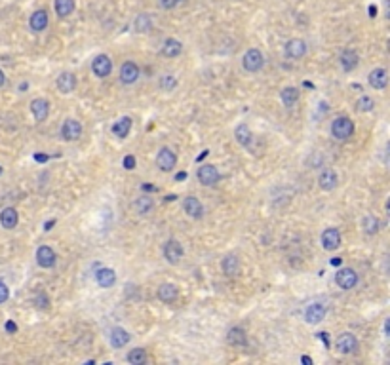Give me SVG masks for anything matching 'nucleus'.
<instances>
[{
  "instance_id": "f257e3e1",
  "label": "nucleus",
  "mask_w": 390,
  "mask_h": 365,
  "mask_svg": "<svg viewBox=\"0 0 390 365\" xmlns=\"http://www.w3.org/2000/svg\"><path fill=\"white\" fill-rule=\"evenodd\" d=\"M331 134H333L335 139H339V141L350 139L354 134V122L350 118H346V116L335 118V120L331 122Z\"/></svg>"
},
{
  "instance_id": "f03ea898",
  "label": "nucleus",
  "mask_w": 390,
  "mask_h": 365,
  "mask_svg": "<svg viewBox=\"0 0 390 365\" xmlns=\"http://www.w3.org/2000/svg\"><path fill=\"white\" fill-rule=\"evenodd\" d=\"M263 65H265V57H263L261 49L257 48H249L242 57V67L247 73H259L263 69Z\"/></svg>"
},
{
  "instance_id": "7ed1b4c3",
  "label": "nucleus",
  "mask_w": 390,
  "mask_h": 365,
  "mask_svg": "<svg viewBox=\"0 0 390 365\" xmlns=\"http://www.w3.org/2000/svg\"><path fill=\"white\" fill-rule=\"evenodd\" d=\"M196 177H198V181L202 182L204 186H213V184H217V182H219L221 173L215 166H211V164H204V166H200V168H198Z\"/></svg>"
},
{
  "instance_id": "20e7f679",
  "label": "nucleus",
  "mask_w": 390,
  "mask_h": 365,
  "mask_svg": "<svg viewBox=\"0 0 390 365\" xmlns=\"http://www.w3.org/2000/svg\"><path fill=\"white\" fill-rule=\"evenodd\" d=\"M335 283H337L341 289H344V291L356 287V283H358V274H356V270H354V268H341V270H337V274H335Z\"/></svg>"
},
{
  "instance_id": "39448f33",
  "label": "nucleus",
  "mask_w": 390,
  "mask_h": 365,
  "mask_svg": "<svg viewBox=\"0 0 390 365\" xmlns=\"http://www.w3.org/2000/svg\"><path fill=\"white\" fill-rule=\"evenodd\" d=\"M164 257H166V261L170 263V265H177L181 259H183L185 255V249L183 245H181V242H177V240H168V242L164 243Z\"/></svg>"
},
{
  "instance_id": "423d86ee",
  "label": "nucleus",
  "mask_w": 390,
  "mask_h": 365,
  "mask_svg": "<svg viewBox=\"0 0 390 365\" xmlns=\"http://www.w3.org/2000/svg\"><path fill=\"white\" fill-rule=\"evenodd\" d=\"M156 166H158L160 171H171L177 166V154L168 146L160 148L158 156H156Z\"/></svg>"
},
{
  "instance_id": "0eeeda50",
  "label": "nucleus",
  "mask_w": 390,
  "mask_h": 365,
  "mask_svg": "<svg viewBox=\"0 0 390 365\" xmlns=\"http://www.w3.org/2000/svg\"><path fill=\"white\" fill-rule=\"evenodd\" d=\"M82 135V124L74 118H69V120L63 122L61 126V137L65 141H78Z\"/></svg>"
},
{
  "instance_id": "6e6552de",
  "label": "nucleus",
  "mask_w": 390,
  "mask_h": 365,
  "mask_svg": "<svg viewBox=\"0 0 390 365\" xmlns=\"http://www.w3.org/2000/svg\"><path fill=\"white\" fill-rule=\"evenodd\" d=\"M284 51H286V55L290 59H301V57H305L306 53V42L301 40V38H292V40L286 42Z\"/></svg>"
},
{
  "instance_id": "1a4fd4ad",
  "label": "nucleus",
  "mask_w": 390,
  "mask_h": 365,
  "mask_svg": "<svg viewBox=\"0 0 390 365\" xmlns=\"http://www.w3.org/2000/svg\"><path fill=\"white\" fill-rule=\"evenodd\" d=\"M92 71H94V74L98 78H107L110 71H112V61H110L109 55H105V53L98 55L96 59L92 61Z\"/></svg>"
},
{
  "instance_id": "9d476101",
  "label": "nucleus",
  "mask_w": 390,
  "mask_h": 365,
  "mask_svg": "<svg viewBox=\"0 0 390 365\" xmlns=\"http://www.w3.org/2000/svg\"><path fill=\"white\" fill-rule=\"evenodd\" d=\"M137 78H139V67H137V63L135 61H124L122 67H120V80H122V84L132 86L137 82Z\"/></svg>"
},
{
  "instance_id": "9b49d317",
  "label": "nucleus",
  "mask_w": 390,
  "mask_h": 365,
  "mask_svg": "<svg viewBox=\"0 0 390 365\" xmlns=\"http://www.w3.org/2000/svg\"><path fill=\"white\" fill-rule=\"evenodd\" d=\"M183 209L185 213L193 219H202L204 217V206L196 196H187L183 200Z\"/></svg>"
},
{
  "instance_id": "f8f14e48",
  "label": "nucleus",
  "mask_w": 390,
  "mask_h": 365,
  "mask_svg": "<svg viewBox=\"0 0 390 365\" xmlns=\"http://www.w3.org/2000/svg\"><path fill=\"white\" fill-rule=\"evenodd\" d=\"M335 346H337V350L341 354H354L358 350V339L354 337L352 333H342V335H339Z\"/></svg>"
},
{
  "instance_id": "ddd939ff",
  "label": "nucleus",
  "mask_w": 390,
  "mask_h": 365,
  "mask_svg": "<svg viewBox=\"0 0 390 365\" xmlns=\"http://www.w3.org/2000/svg\"><path fill=\"white\" fill-rule=\"evenodd\" d=\"M337 182H339V177H337V171L333 170V168H326V170L320 173V177H318L320 188L326 190V192L333 190L337 186Z\"/></svg>"
},
{
  "instance_id": "4468645a",
  "label": "nucleus",
  "mask_w": 390,
  "mask_h": 365,
  "mask_svg": "<svg viewBox=\"0 0 390 365\" xmlns=\"http://www.w3.org/2000/svg\"><path fill=\"white\" fill-rule=\"evenodd\" d=\"M31 112L37 122H46L49 116V103L44 97H37L31 101Z\"/></svg>"
},
{
  "instance_id": "2eb2a0df",
  "label": "nucleus",
  "mask_w": 390,
  "mask_h": 365,
  "mask_svg": "<svg viewBox=\"0 0 390 365\" xmlns=\"http://www.w3.org/2000/svg\"><path fill=\"white\" fill-rule=\"evenodd\" d=\"M55 261H57V255L49 245H40L37 249V263L42 268H51L55 265Z\"/></svg>"
},
{
  "instance_id": "dca6fc26",
  "label": "nucleus",
  "mask_w": 390,
  "mask_h": 365,
  "mask_svg": "<svg viewBox=\"0 0 390 365\" xmlns=\"http://www.w3.org/2000/svg\"><path fill=\"white\" fill-rule=\"evenodd\" d=\"M322 245L328 251H335L341 245V232L337 228H326L322 232Z\"/></svg>"
},
{
  "instance_id": "f3484780",
  "label": "nucleus",
  "mask_w": 390,
  "mask_h": 365,
  "mask_svg": "<svg viewBox=\"0 0 390 365\" xmlns=\"http://www.w3.org/2000/svg\"><path fill=\"white\" fill-rule=\"evenodd\" d=\"M156 295H158V299L162 301V303L166 304H171L177 301V297H179V289H177V285H173V283H162L158 287V291H156Z\"/></svg>"
},
{
  "instance_id": "a211bd4d",
  "label": "nucleus",
  "mask_w": 390,
  "mask_h": 365,
  "mask_svg": "<svg viewBox=\"0 0 390 365\" xmlns=\"http://www.w3.org/2000/svg\"><path fill=\"white\" fill-rule=\"evenodd\" d=\"M326 306L322 303H314L308 304V308L305 310V319L308 323H320L324 318H326Z\"/></svg>"
},
{
  "instance_id": "6ab92c4d",
  "label": "nucleus",
  "mask_w": 390,
  "mask_h": 365,
  "mask_svg": "<svg viewBox=\"0 0 390 365\" xmlns=\"http://www.w3.org/2000/svg\"><path fill=\"white\" fill-rule=\"evenodd\" d=\"M96 280H98V283L101 287L109 289V287H112V285L116 283V272L109 267H101L98 272H96Z\"/></svg>"
},
{
  "instance_id": "aec40b11",
  "label": "nucleus",
  "mask_w": 390,
  "mask_h": 365,
  "mask_svg": "<svg viewBox=\"0 0 390 365\" xmlns=\"http://www.w3.org/2000/svg\"><path fill=\"white\" fill-rule=\"evenodd\" d=\"M17 223H19L17 211H15L13 207H4L2 213H0V225H2L6 230H12V228L17 227Z\"/></svg>"
},
{
  "instance_id": "412c9836",
  "label": "nucleus",
  "mask_w": 390,
  "mask_h": 365,
  "mask_svg": "<svg viewBox=\"0 0 390 365\" xmlns=\"http://www.w3.org/2000/svg\"><path fill=\"white\" fill-rule=\"evenodd\" d=\"M181 51H183V44H181L177 38H168V40H164L162 49H160V53H162L164 57H177Z\"/></svg>"
},
{
  "instance_id": "4be33fe9",
  "label": "nucleus",
  "mask_w": 390,
  "mask_h": 365,
  "mask_svg": "<svg viewBox=\"0 0 390 365\" xmlns=\"http://www.w3.org/2000/svg\"><path fill=\"white\" fill-rule=\"evenodd\" d=\"M339 61H341V69L344 71V73H350V71H354L356 67H358V53L354 51V49H344L341 53V57H339Z\"/></svg>"
},
{
  "instance_id": "5701e85b",
  "label": "nucleus",
  "mask_w": 390,
  "mask_h": 365,
  "mask_svg": "<svg viewBox=\"0 0 390 365\" xmlns=\"http://www.w3.org/2000/svg\"><path fill=\"white\" fill-rule=\"evenodd\" d=\"M221 268H223V272H225L229 278L238 276V274H240V261H238V257L227 255L223 259V263H221Z\"/></svg>"
},
{
  "instance_id": "b1692460",
  "label": "nucleus",
  "mask_w": 390,
  "mask_h": 365,
  "mask_svg": "<svg viewBox=\"0 0 390 365\" xmlns=\"http://www.w3.org/2000/svg\"><path fill=\"white\" fill-rule=\"evenodd\" d=\"M76 88V76L73 73H61L57 76V90L61 93H71Z\"/></svg>"
},
{
  "instance_id": "393cba45",
  "label": "nucleus",
  "mask_w": 390,
  "mask_h": 365,
  "mask_svg": "<svg viewBox=\"0 0 390 365\" xmlns=\"http://www.w3.org/2000/svg\"><path fill=\"white\" fill-rule=\"evenodd\" d=\"M369 84L371 88H375V90H385L387 84H389V74L385 69H375V71H371L369 73Z\"/></svg>"
},
{
  "instance_id": "a878e982",
  "label": "nucleus",
  "mask_w": 390,
  "mask_h": 365,
  "mask_svg": "<svg viewBox=\"0 0 390 365\" xmlns=\"http://www.w3.org/2000/svg\"><path fill=\"white\" fill-rule=\"evenodd\" d=\"M227 342L232 346H245L247 344V335L242 327H231L227 333Z\"/></svg>"
},
{
  "instance_id": "bb28decb",
  "label": "nucleus",
  "mask_w": 390,
  "mask_h": 365,
  "mask_svg": "<svg viewBox=\"0 0 390 365\" xmlns=\"http://www.w3.org/2000/svg\"><path fill=\"white\" fill-rule=\"evenodd\" d=\"M29 25H31V29L35 31V33H42L46 27H48V13L44 12V10H38L31 15V19H29Z\"/></svg>"
},
{
  "instance_id": "cd10ccee",
  "label": "nucleus",
  "mask_w": 390,
  "mask_h": 365,
  "mask_svg": "<svg viewBox=\"0 0 390 365\" xmlns=\"http://www.w3.org/2000/svg\"><path fill=\"white\" fill-rule=\"evenodd\" d=\"M130 342V333L122 327H114L110 331V344L114 348H124Z\"/></svg>"
},
{
  "instance_id": "c85d7f7f",
  "label": "nucleus",
  "mask_w": 390,
  "mask_h": 365,
  "mask_svg": "<svg viewBox=\"0 0 390 365\" xmlns=\"http://www.w3.org/2000/svg\"><path fill=\"white\" fill-rule=\"evenodd\" d=\"M130 130H132V118L130 116H122L120 120L112 126V134L116 135L118 139H126L128 134H130Z\"/></svg>"
},
{
  "instance_id": "c756f323",
  "label": "nucleus",
  "mask_w": 390,
  "mask_h": 365,
  "mask_svg": "<svg viewBox=\"0 0 390 365\" xmlns=\"http://www.w3.org/2000/svg\"><path fill=\"white\" fill-rule=\"evenodd\" d=\"M134 209L139 215H148L154 209V200L150 196H141L134 202Z\"/></svg>"
},
{
  "instance_id": "7c9ffc66",
  "label": "nucleus",
  "mask_w": 390,
  "mask_h": 365,
  "mask_svg": "<svg viewBox=\"0 0 390 365\" xmlns=\"http://www.w3.org/2000/svg\"><path fill=\"white\" fill-rule=\"evenodd\" d=\"M53 10L59 17H69L74 12V0H53Z\"/></svg>"
},
{
  "instance_id": "2f4dec72",
  "label": "nucleus",
  "mask_w": 390,
  "mask_h": 365,
  "mask_svg": "<svg viewBox=\"0 0 390 365\" xmlns=\"http://www.w3.org/2000/svg\"><path fill=\"white\" fill-rule=\"evenodd\" d=\"M282 97V103L288 107V109H292L293 105L299 101V90L297 88H293V86H290V88H284L280 93Z\"/></svg>"
},
{
  "instance_id": "473e14b6",
  "label": "nucleus",
  "mask_w": 390,
  "mask_h": 365,
  "mask_svg": "<svg viewBox=\"0 0 390 365\" xmlns=\"http://www.w3.org/2000/svg\"><path fill=\"white\" fill-rule=\"evenodd\" d=\"M234 137H236V141H238L242 146H247L251 143V139H253V134H251V130H249L245 124H240V126L234 130Z\"/></svg>"
},
{
  "instance_id": "72a5a7b5",
  "label": "nucleus",
  "mask_w": 390,
  "mask_h": 365,
  "mask_svg": "<svg viewBox=\"0 0 390 365\" xmlns=\"http://www.w3.org/2000/svg\"><path fill=\"white\" fill-rule=\"evenodd\" d=\"M134 29L137 33H148L152 29V19L148 13H139L134 21Z\"/></svg>"
},
{
  "instance_id": "f704fd0d",
  "label": "nucleus",
  "mask_w": 390,
  "mask_h": 365,
  "mask_svg": "<svg viewBox=\"0 0 390 365\" xmlns=\"http://www.w3.org/2000/svg\"><path fill=\"white\" fill-rule=\"evenodd\" d=\"M126 360H128L132 365H143L146 362V352L143 348H134L132 352H128Z\"/></svg>"
},
{
  "instance_id": "c9c22d12",
  "label": "nucleus",
  "mask_w": 390,
  "mask_h": 365,
  "mask_svg": "<svg viewBox=\"0 0 390 365\" xmlns=\"http://www.w3.org/2000/svg\"><path fill=\"white\" fill-rule=\"evenodd\" d=\"M364 232L369 234V236L379 232V219L375 215H366L364 217Z\"/></svg>"
},
{
  "instance_id": "e433bc0d",
  "label": "nucleus",
  "mask_w": 390,
  "mask_h": 365,
  "mask_svg": "<svg viewBox=\"0 0 390 365\" xmlns=\"http://www.w3.org/2000/svg\"><path fill=\"white\" fill-rule=\"evenodd\" d=\"M373 107H375V101L369 95H362L356 101V110L358 112H369V110H373Z\"/></svg>"
},
{
  "instance_id": "4c0bfd02",
  "label": "nucleus",
  "mask_w": 390,
  "mask_h": 365,
  "mask_svg": "<svg viewBox=\"0 0 390 365\" xmlns=\"http://www.w3.org/2000/svg\"><path fill=\"white\" fill-rule=\"evenodd\" d=\"M160 88H162V91H173L177 88V78L173 74H164L160 78Z\"/></svg>"
},
{
  "instance_id": "58836bf2",
  "label": "nucleus",
  "mask_w": 390,
  "mask_h": 365,
  "mask_svg": "<svg viewBox=\"0 0 390 365\" xmlns=\"http://www.w3.org/2000/svg\"><path fill=\"white\" fill-rule=\"evenodd\" d=\"M35 304H37V308H48L49 306V299H48V295L46 293L42 291V293H38L37 297H35Z\"/></svg>"
},
{
  "instance_id": "ea45409f",
  "label": "nucleus",
  "mask_w": 390,
  "mask_h": 365,
  "mask_svg": "<svg viewBox=\"0 0 390 365\" xmlns=\"http://www.w3.org/2000/svg\"><path fill=\"white\" fill-rule=\"evenodd\" d=\"M8 297H10V289H8V285H6L4 281H0V304L6 303V301H8Z\"/></svg>"
},
{
  "instance_id": "a19ab883",
  "label": "nucleus",
  "mask_w": 390,
  "mask_h": 365,
  "mask_svg": "<svg viewBox=\"0 0 390 365\" xmlns=\"http://www.w3.org/2000/svg\"><path fill=\"white\" fill-rule=\"evenodd\" d=\"M179 2H181V0H158L160 8H164V10H171V8H175Z\"/></svg>"
},
{
  "instance_id": "79ce46f5",
  "label": "nucleus",
  "mask_w": 390,
  "mask_h": 365,
  "mask_svg": "<svg viewBox=\"0 0 390 365\" xmlns=\"http://www.w3.org/2000/svg\"><path fill=\"white\" fill-rule=\"evenodd\" d=\"M124 170H135V158L132 154H128L126 158H124Z\"/></svg>"
},
{
  "instance_id": "37998d69",
  "label": "nucleus",
  "mask_w": 390,
  "mask_h": 365,
  "mask_svg": "<svg viewBox=\"0 0 390 365\" xmlns=\"http://www.w3.org/2000/svg\"><path fill=\"white\" fill-rule=\"evenodd\" d=\"M6 331H10V333H15V331H17V325L13 323L12 319H10V321H6Z\"/></svg>"
},
{
  "instance_id": "c03bdc74",
  "label": "nucleus",
  "mask_w": 390,
  "mask_h": 365,
  "mask_svg": "<svg viewBox=\"0 0 390 365\" xmlns=\"http://www.w3.org/2000/svg\"><path fill=\"white\" fill-rule=\"evenodd\" d=\"M367 12H369V17H377V6H375V4H371V6H369V8H367Z\"/></svg>"
},
{
  "instance_id": "a18cd8bd",
  "label": "nucleus",
  "mask_w": 390,
  "mask_h": 365,
  "mask_svg": "<svg viewBox=\"0 0 390 365\" xmlns=\"http://www.w3.org/2000/svg\"><path fill=\"white\" fill-rule=\"evenodd\" d=\"M318 337H320V339H322V341L326 342V346H328V348H329V339H328V333H324V331H322V333H318Z\"/></svg>"
},
{
  "instance_id": "49530a36",
  "label": "nucleus",
  "mask_w": 390,
  "mask_h": 365,
  "mask_svg": "<svg viewBox=\"0 0 390 365\" xmlns=\"http://www.w3.org/2000/svg\"><path fill=\"white\" fill-rule=\"evenodd\" d=\"M185 179H187V173H185V171H179V173L175 175V181H185Z\"/></svg>"
},
{
  "instance_id": "de8ad7c7",
  "label": "nucleus",
  "mask_w": 390,
  "mask_h": 365,
  "mask_svg": "<svg viewBox=\"0 0 390 365\" xmlns=\"http://www.w3.org/2000/svg\"><path fill=\"white\" fill-rule=\"evenodd\" d=\"M49 156H46V154H35V160H37V162H46Z\"/></svg>"
},
{
  "instance_id": "09e8293b",
  "label": "nucleus",
  "mask_w": 390,
  "mask_h": 365,
  "mask_svg": "<svg viewBox=\"0 0 390 365\" xmlns=\"http://www.w3.org/2000/svg\"><path fill=\"white\" fill-rule=\"evenodd\" d=\"M55 225V219H51V221H48L46 225H44V230H51V227Z\"/></svg>"
},
{
  "instance_id": "8fccbe9b",
  "label": "nucleus",
  "mask_w": 390,
  "mask_h": 365,
  "mask_svg": "<svg viewBox=\"0 0 390 365\" xmlns=\"http://www.w3.org/2000/svg\"><path fill=\"white\" fill-rule=\"evenodd\" d=\"M341 263H342L341 257H335V259H331V265H333V267H339Z\"/></svg>"
},
{
  "instance_id": "3c124183",
  "label": "nucleus",
  "mask_w": 390,
  "mask_h": 365,
  "mask_svg": "<svg viewBox=\"0 0 390 365\" xmlns=\"http://www.w3.org/2000/svg\"><path fill=\"white\" fill-rule=\"evenodd\" d=\"M301 362H303L305 365H312V360H310L308 356H303V358H301Z\"/></svg>"
},
{
  "instance_id": "603ef678",
  "label": "nucleus",
  "mask_w": 390,
  "mask_h": 365,
  "mask_svg": "<svg viewBox=\"0 0 390 365\" xmlns=\"http://www.w3.org/2000/svg\"><path fill=\"white\" fill-rule=\"evenodd\" d=\"M207 154H209V150H202V154L198 156V162H200V160H204V158H206Z\"/></svg>"
},
{
  "instance_id": "864d4df0",
  "label": "nucleus",
  "mask_w": 390,
  "mask_h": 365,
  "mask_svg": "<svg viewBox=\"0 0 390 365\" xmlns=\"http://www.w3.org/2000/svg\"><path fill=\"white\" fill-rule=\"evenodd\" d=\"M4 82H6V76H4V73H2V71H0V88H2V86H4Z\"/></svg>"
},
{
  "instance_id": "5fc2aeb1",
  "label": "nucleus",
  "mask_w": 390,
  "mask_h": 365,
  "mask_svg": "<svg viewBox=\"0 0 390 365\" xmlns=\"http://www.w3.org/2000/svg\"><path fill=\"white\" fill-rule=\"evenodd\" d=\"M143 190H156L152 184H143Z\"/></svg>"
},
{
  "instance_id": "6e6d98bb",
  "label": "nucleus",
  "mask_w": 390,
  "mask_h": 365,
  "mask_svg": "<svg viewBox=\"0 0 390 365\" xmlns=\"http://www.w3.org/2000/svg\"><path fill=\"white\" fill-rule=\"evenodd\" d=\"M0 175H2V166H0Z\"/></svg>"
}]
</instances>
